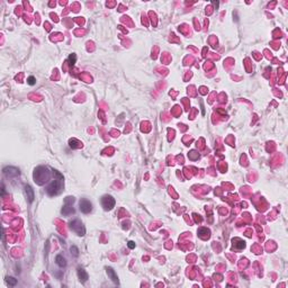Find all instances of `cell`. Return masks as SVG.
<instances>
[{"label": "cell", "mask_w": 288, "mask_h": 288, "mask_svg": "<svg viewBox=\"0 0 288 288\" xmlns=\"http://www.w3.org/2000/svg\"><path fill=\"white\" fill-rule=\"evenodd\" d=\"M62 187H63V177L60 176L58 179H54L48 187V195H50V196H55V195H58V194L61 191Z\"/></svg>", "instance_id": "obj_1"}, {"label": "cell", "mask_w": 288, "mask_h": 288, "mask_svg": "<svg viewBox=\"0 0 288 288\" xmlns=\"http://www.w3.org/2000/svg\"><path fill=\"white\" fill-rule=\"evenodd\" d=\"M73 201H74V198L73 197H67L65 198V200H64V206L63 208H62V214H64V215H70V214H73L74 213V209H73V207H72V204H73Z\"/></svg>", "instance_id": "obj_2"}, {"label": "cell", "mask_w": 288, "mask_h": 288, "mask_svg": "<svg viewBox=\"0 0 288 288\" xmlns=\"http://www.w3.org/2000/svg\"><path fill=\"white\" fill-rule=\"evenodd\" d=\"M70 227L72 229V231H74L80 237L84 235V227L82 226V223L80 221H78V220L70 222Z\"/></svg>", "instance_id": "obj_3"}, {"label": "cell", "mask_w": 288, "mask_h": 288, "mask_svg": "<svg viewBox=\"0 0 288 288\" xmlns=\"http://www.w3.org/2000/svg\"><path fill=\"white\" fill-rule=\"evenodd\" d=\"M79 205H80V210L84 214L90 213L91 209H92V205H91V203L88 200V199H81Z\"/></svg>", "instance_id": "obj_4"}, {"label": "cell", "mask_w": 288, "mask_h": 288, "mask_svg": "<svg viewBox=\"0 0 288 288\" xmlns=\"http://www.w3.org/2000/svg\"><path fill=\"white\" fill-rule=\"evenodd\" d=\"M103 206L104 208L106 209V210H109V209H111L113 207H114L115 205V200L114 198L111 197V196H104L103 198Z\"/></svg>", "instance_id": "obj_5"}, {"label": "cell", "mask_w": 288, "mask_h": 288, "mask_svg": "<svg viewBox=\"0 0 288 288\" xmlns=\"http://www.w3.org/2000/svg\"><path fill=\"white\" fill-rule=\"evenodd\" d=\"M4 174H6L7 177L12 178V177H18L20 174V172H19V170L14 168V167H7V168L4 169Z\"/></svg>", "instance_id": "obj_6"}, {"label": "cell", "mask_w": 288, "mask_h": 288, "mask_svg": "<svg viewBox=\"0 0 288 288\" xmlns=\"http://www.w3.org/2000/svg\"><path fill=\"white\" fill-rule=\"evenodd\" d=\"M25 194H26L29 203H32V201L34 200V190L32 189L31 186H28V185L25 186Z\"/></svg>", "instance_id": "obj_7"}, {"label": "cell", "mask_w": 288, "mask_h": 288, "mask_svg": "<svg viewBox=\"0 0 288 288\" xmlns=\"http://www.w3.org/2000/svg\"><path fill=\"white\" fill-rule=\"evenodd\" d=\"M107 269V273H108V276H109V278H111L113 281H114L115 284H119V280H118V277H117V275L115 273L114 269L113 268H106Z\"/></svg>", "instance_id": "obj_8"}, {"label": "cell", "mask_w": 288, "mask_h": 288, "mask_svg": "<svg viewBox=\"0 0 288 288\" xmlns=\"http://www.w3.org/2000/svg\"><path fill=\"white\" fill-rule=\"evenodd\" d=\"M78 276H79V279L80 281H82V283H84V281H87L88 279V275L84 272V270H83L82 268H78Z\"/></svg>", "instance_id": "obj_9"}, {"label": "cell", "mask_w": 288, "mask_h": 288, "mask_svg": "<svg viewBox=\"0 0 288 288\" xmlns=\"http://www.w3.org/2000/svg\"><path fill=\"white\" fill-rule=\"evenodd\" d=\"M55 261L56 263H58V266H60V267H65L67 266V262H65V259H64L62 256H56L55 258Z\"/></svg>", "instance_id": "obj_10"}, {"label": "cell", "mask_w": 288, "mask_h": 288, "mask_svg": "<svg viewBox=\"0 0 288 288\" xmlns=\"http://www.w3.org/2000/svg\"><path fill=\"white\" fill-rule=\"evenodd\" d=\"M6 283L9 285V286H16L17 284V280L12 277H6Z\"/></svg>", "instance_id": "obj_11"}, {"label": "cell", "mask_w": 288, "mask_h": 288, "mask_svg": "<svg viewBox=\"0 0 288 288\" xmlns=\"http://www.w3.org/2000/svg\"><path fill=\"white\" fill-rule=\"evenodd\" d=\"M75 59H77L75 54H71V55L69 56V62H70V64H71V65H73V64L75 63Z\"/></svg>", "instance_id": "obj_12"}, {"label": "cell", "mask_w": 288, "mask_h": 288, "mask_svg": "<svg viewBox=\"0 0 288 288\" xmlns=\"http://www.w3.org/2000/svg\"><path fill=\"white\" fill-rule=\"evenodd\" d=\"M27 82H28V84H31V86H33V84H35V82H36V79L34 78V77H29L27 79Z\"/></svg>", "instance_id": "obj_13"}, {"label": "cell", "mask_w": 288, "mask_h": 288, "mask_svg": "<svg viewBox=\"0 0 288 288\" xmlns=\"http://www.w3.org/2000/svg\"><path fill=\"white\" fill-rule=\"evenodd\" d=\"M71 252L74 254L75 257H78L79 256V251H78V249L75 248V247H71Z\"/></svg>", "instance_id": "obj_14"}, {"label": "cell", "mask_w": 288, "mask_h": 288, "mask_svg": "<svg viewBox=\"0 0 288 288\" xmlns=\"http://www.w3.org/2000/svg\"><path fill=\"white\" fill-rule=\"evenodd\" d=\"M128 248H130V249H134L135 248V243L133 242V241H130V242H128Z\"/></svg>", "instance_id": "obj_15"}]
</instances>
